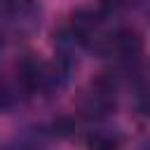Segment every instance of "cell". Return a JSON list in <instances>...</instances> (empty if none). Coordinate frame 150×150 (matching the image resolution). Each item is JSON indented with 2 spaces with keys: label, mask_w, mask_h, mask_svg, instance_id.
Segmentation results:
<instances>
[{
  "label": "cell",
  "mask_w": 150,
  "mask_h": 150,
  "mask_svg": "<svg viewBox=\"0 0 150 150\" xmlns=\"http://www.w3.org/2000/svg\"><path fill=\"white\" fill-rule=\"evenodd\" d=\"M89 150H117V138L108 136V134H94L87 141Z\"/></svg>",
  "instance_id": "2"
},
{
  "label": "cell",
  "mask_w": 150,
  "mask_h": 150,
  "mask_svg": "<svg viewBox=\"0 0 150 150\" xmlns=\"http://www.w3.org/2000/svg\"><path fill=\"white\" fill-rule=\"evenodd\" d=\"M143 42H141V35L131 28H122L117 30L115 35L108 38V52L117 54V56H124V59H131L141 52Z\"/></svg>",
  "instance_id": "1"
},
{
  "label": "cell",
  "mask_w": 150,
  "mask_h": 150,
  "mask_svg": "<svg viewBox=\"0 0 150 150\" xmlns=\"http://www.w3.org/2000/svg\"><path fill=\"white\" fill-rule=\"evenodd\" d=\"M103 2H105L108 7H120V5H124L127 0H103Z\"/></svg>",
  "instance_id": "3"
}]
</instances>
